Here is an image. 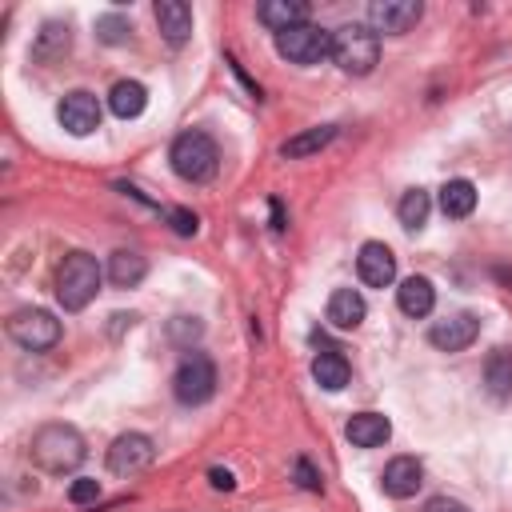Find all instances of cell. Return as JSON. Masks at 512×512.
<instances>
[{
	"label": "cell",
	"instance_id": "obj_1",
	"mask_svg": "<svg viewBox=\"0 0 512 512\" xmlns=\"http://www.w3.org/2000/svg\"><path fill=\"white\" fill-rule=\"evenodd\" d=\"M100 280H104V272H100L96 256H88V252H68V256L60 260V268H56V300H60V308H64V312L88 308L92 296L100 292Z\"/></svg>",
	"mask_w": 512,
	"mask_h": 512
},
{
	"label": "cell",
	"instance_id": "obj_2",
	"mask_svg": "<svg viewBox=\"0 0 512 512\" xmlns=\"http://www.w3.org/2000/svg\"><path fill=\"white\" fill-rule=\"evenodd\" d=\"M32 460L44 468V472H72L80 468V460L88 456L84 448V436L72 428V424H44L36 436H32Z\"/></svg>",
	"mask_w": 512,
	"mask_h": 512
},
{
	"label": "cell",
	"instance_id": "obj_3",
	"mask_svg": "<svg viewBox=\"0 0 512 512\" xmlns=\"http://www.w3.org/2000/svg\"><path fill=\"white\" fill-rule=\"evenodd\" d=\"M168 160H172V172L188 184H204L216 176V164H220V152H216V140L208 132H180L168 148Z\"/></svg>",
	"mask_w": 512,
	"mask_h": 512
},
{
	"label": "cell",
	"instance_id": "obj_4",
	"mask_svg": "<svg viewBox=\"0 0 512 512\" xmlns=\"http://www.w3.org/2000/svg\"><path fill=\"white\" fill-rule=\"evenodd\" d=\"M340 72L348 76H368L380 60V36L368 28V24H340L332 32V52H328Z\"/></svg>",
	"mask_w": 512,
	"mask_h": 512
},
{
	"label": "cell",
	"instance_id": "obj_5",
	"mask_svg": "<svg viewBox=\"0 0 512 512\" xmlns=\"http://www.w3.org/2000/svg\"><path fill=\"white\" fill-rule=\"evenodd\" d=\"M172 392H176V400L188 404V408L204 404V400L216 392V364H212L204 352H188V356L176 364Z\"/></svg>",
	"mask_w": 512,
	"mask_h": 512
},
{
	"label": "cell",
	"instance_id": "obj_6",
	"mask_svg": "<svg viewBox=\"0 0 512 512\" xmlns=\"http://www.w3.org/2000/svg\"><path fill=\"white\" fill-rule=\"evenodd\" d=\"M8 336L28 352H44L60 340V320L44 308H20L8 316Z\"/></svg>",
	"mask_w": 512,
	"mask_h": 512
},
{
	"label": "cell",
	"instance_id": "obj_7",
	"mask_svg": "<svg viewBox=\"0 0 512 512\" xmlns=\"http://www.w3.org/2000/svg\"><path fill=\"white\" fill-rule=\"evenodd\" d=\"M276 52L288 64H316L332 52V32H324L316 24H296L288 32H276Z\"/></svg>",
	"mask_w": 512,
	"mask_h": 512
},
{
	"label": "cell",
	"instance_id": "obj_8",
	"mask_svg": "<svg viewBox=\"0 0 512 512\" xmlns=\"http://www.w3.org/2000/svg\"><path fill=\"white\" fill-rule=\"evenodd\" d=\"M152 460H156V444H152V436H144V432H124V436H116L112 448H108V472H116V476L144 472Z\"/></svg>",
	"mask_w": 512,
	"mask_h": 512
},
{
	"label": "cell",
	"instance_id": "obj_9",
	"mask_svg": "<svg viewBox=\"0 0 512 512\" xmlns=\"http://www.w3.org/2000/svg\"><path fill=\"white\" fill-rule=\"evenodd\" d=\"M424 16L420 0H376L368 8V28L380 36H404L408 28H416V20Z\"/></svg>",
	"mask_w": 512,
	"mask_h": 512
},
{
	"label": "cell",
	"instance_id": "obj_10",
	"mask_svg": "<svg viewBox=\"0 0 512 512\" xmlns=\"http://www.w3.org/2000/svg\"><path fill=\"white\" fill-rule=\"evenodd\" d=\"M56 116H60V124H64L72 136H88V132L100 128V100H96L92 92L76 88V92H68V96L60 100Z\"/></svg>",
	"mask_w": 512,
	"mask_h": 512
},
{
	"label": "cell",
	"instance_id": "obj_11",
	"mask_svg": "<svg viewBox=\"0 0 512 512\" xmlns=\"http://www.w3.org/2000/svg\"><path fill=\"white\" fill-rule=\"evenodd\" d=\"M480 336V320L472 312H456V316H444L428 328V340L440 348V352H464L472 340Z\"/></svg>",
	"mask_w": 512,
	"mask_h": 512
},
{
	"label": "cell",
	"instance_id": "obj_12",
	"mask_svg": "<svg viewBox=\"0 0 512 512\" xmlns=\"http://www.w3.org/2000/svg\"><path fill=\"white\" fill-rule=\"evenodd\" d=\"M356 272H360V280H364L368 288H388V284L396 280V256H392V248L380 244V240L360 244Z\"/></svg>",
	"mask_w": 512,
	"mask_h": 512
},
{
	"label": "cell",
	"instance_id": "obj_13",
	"mask_svg": "<svg viewBox=\"0 0 512 512\" xmlns=\"http://www.w3.org/2000/svg\"><path fill=\"white\" fill-rule=\"evenodd\" d=\"M424 484V464L416 456H392L380 472V488L392 496V500H408L416 496V488Z\"/></svg>",
	"mask_w": 512,
	"mask_h": 512
},
{
	"label": "cell",
	"instance_id": "obj_14",
	"mask_svg": "<svg viewBox=\"0 0 512 512\" xmlns=\"http://www.w3.org/2000/svg\"><path fill=\"white\" fill-rule=\"evenodd\" d=\"M396 304H400V312L412 316V320L428 316L432 304H436V288H432V280H428V276H408V280H400V288H396Z\"/></svg>",
	"mask_w": 512,
	"mask_h": 512
},
{
	"label": "cell",
	"instance_id": "obj_15",
	"mask_svg": "<svg viewBox=\"0 0 512 512\" xmlns=\"http://www.w3.org/2000/svg\"><path fill=\"white\" fill-rule=\"evenodd\" d=\"M344 436H348L356 448H380V444L392 436V424H388V416H380V412H356V416L348 420Z\"/></svg>",
	"mask_w": 512,
	"mask_h": 512
},
{
	"label": "cell",
	"instance_id": "obj_16",
	"mask_svg": "<svg viewBox=\"0 0 512 512\" xmlns=\"http://www.w3.org/2000/svg\"><path fill=\"white\" fill-rule=\"evenodd\" d=\"M256 20L268 24L272 32H288L296 24H308V4L304 0H268L256 8Z\"/></svg>",
	"mask_w": 512,
	"mask_h": 512
},
{
	"label": "cell",
	"instance_id": "obj_17",
	"mask_svg": "<svg viewBox=\"0 0 512 512\" xmlns=\"http://www.w3.org/2000/svg\"><path fill=\"white\" fill-rule=\"evenodd\" d=\"M156 24H160V36L168 44H184L192 36V8L180 4V0H160L156 4Z\"/></svg>",
	"mask_w": 512,
	"mask_h": 512
},
{
	"label": "cell",
	"instance_id": "obj_18",
	"mask_svg": "<svg viewBox=\"0 0 512 512\" xmlns=\"http://www.w3.org/2000/svg\"><path fill=\"white\" fill-rule=\"evenodd\" d=\"M364 312H368V304H364V296L356 288H336L328 296V320L336 328H356L364 320Z\"/></svg>",
	"mask_w": 512,
	"mask_h": 512
},
{
	"label": "cell",
	"instance_id": "obj_19",
	"mask_svg": "<svg viewBox=\"0 0 512 512\" xmlns=\"http://www.w3.org/2000/svg\"><path fill=\"white\" fill-rule=\"evenodd\" d=\"M472 208H476V184L472 180H448L440 188V212L448 220H464V216H472Z\"/></svg>",
	"mask_w": 512,
	"mask_h": 512
},
{
	"label": "cell",
	"instance_id": "obj_20",
	"mask_svg": "<svg viewBox=\"0 0 512 512\" xmlns=\"http://www.w3.org/2000/svg\"><path fill=\"white\" fill-rule=\"evenodd\" d=\"M144 104H148V88H144L140 80H120V84L108 92V108H112L120 120L140 116V112H144Z\"/></svg>",
	"mask_w": 512,
	"mask_h": 512
},
{
	"label": "cell",
	"instance_id": "obj_21",
	"mask_svg": "<svg viewBox=\"0 0 512 512\" xmlns=\"http://www.w3.org/2000/svg\"><path fill=\"white\" fill-rule=\"evenodd\" d=\"M484 384L496 400H508L512 396V348H496L488 360H484Z\"/></svg>",
	"mask_w": 512,
	"mask_h": 512
},
{
	"label": "cell",
	"instance_id": "obj_22",
	"mask_svg": "<svg viewBox=\"0 0 512 512\" xmlns=\"http://www.w3.org/2000/svg\"><path fill=\"white\" fill-rule=\"evenodd\" d=\"M332 140H336V124H320V128H308V132H300V136H288V140L280 144V152H284L288 160H300V156H312V152L328 148Z\"/></svg>",
	"mask_w": 512,
	"mask_h": 512
},
{
	"label": "cell",
	"instance_id": "obj_23",
	"mask_svg": "<svg viewBox=\"0 0 512 512\" xmlns=\"http://www.w3.org/2000/svg\"><path fill=\"white\" fill-rule=\"evenodd\" d=\"M144 272H148L144 256H136V252H128V248H120V252L108 256V280H112L116 288H136V284L144 280Z\"/></svg>",
	"mask_w": 512,
	"mask_h": 512
},
{
	"label": "cell",
	"instance_id": "obj_24",
	"mask_svg": "<svg viewBox=\"0 0 512 512\" xmlns=\"http://www.w3.org/2000/svg\"><path fill=\"white\" fill-rule=\"evenodd\" d=\"M312 376H316V384H320L324 392H340V388L348 384V360H344L336 348H328V352H320V356L312 360Z\"/></svg>",
	"mask_w": 512,
	"mask_h": 512
},
{
	"label": "cell",
	"instance_id": "obj_25",
	"mask_svg": "<svg viewBox=\"0 0 512 512\" xmlns=\"http://www.w3.org/2000/svg\"><path fill=\"white\" fill-rule=\"evenodd\" d=\"M428 212H432V200H428V192H424V188H408V192L400 196L396 216H400V224H404V228H424Z\"/></svg>",
	"mask_w": 512,
	"mask_h": 512
},
{
	"label": "cell",
	"instance_id": "obj_26",
	"mask_svg": "<svg viewBox=\"0 0 512 512\" xmlns=\"http://www.w3.org/2000/svg\"><path fill=\"white\" fill-rule=\"evenodd\" d=\"M128 32H132V28H128V20H124V16H116V12H108V16H100V20H96V36H100L104 44H124V40H128Z\"/></svg>",
	"mask_w": 512,
	"mask_h": 512
},
{
	"label": "cell",
	"instance_id": "obj_27",
	"mask_svg": "<svg viewBox=\"0 0 512 512\" xmlns=\"http://www.w3.org/2000/svg\"><path fill=\"white\" fill-rule=\"evenodd\" d=\"M164 220L172 224L176 236H196V228H200V216L188 208H164Z\"/></svg>",
	"mask_w": 512,
	"mask_h": 512
},
{
	"label": "cell",
	"instance_id": "obj_28",
	"mask_svg": "<svg viewBox=\"0 0 512 512\" xmlns=\"http://www.w3.org/2000/svg\"><path fill=\"white\" fill-rule=\"evenodd\" d=\"M96 496H100V484H96L92 476H80V480L68 484V500H72V504H92Z\"/></svg>",
	"mask_w": 512,
	"mask_h": 512
},
{
	"label": "cell",
	"instance_id": "obj_29",
	"mask_svg": "<svg viewBox=\"0 0 512 512\" xmlns=\"http://www.w3.org/2000/svg\"><path fill=\"white\" fill-rule=\"evenodd\" d=\"M296 484L308 488V492H320V472L308 460H296Z\"/></svg>",
	"mask_w": 512,
	"mask_h": 512
},
{
	"label": "cell",
	"instance_id": "obj_30",
	"mask_svg": "<svg viewBox=\"0 0 512 512\" xmlns=\"http://www.w3.org/2000/svg\"><path fill=\"white\" fill-rule=\"evenodd\" d=\"M184 336H200L196 316H176V324H172V340H184Z\"/></svg>",
	"mask_w": 512,
	"mask_h": 512
},
{
	"label": "cell",
	"instance_id": "obj_31",
	"mask_svg": "<svg viewBox=\"0 0 512 512\" xmlns=\"http://www.w3.org/2000/svg\"><path fill=\"white\" fill-rule=\"evenodd\" d=\"M208 484H212L216 492H232V488H236V476H232L228 468H212V472H208Z\"/></svg>",
	"mask_w": 512,
	"mask_h": 512
},
{
	"label": "cell",
	"instance_id": "obj_32",
	"mask_svg": "<svg viewBox=\"0 0 512 512\" xmlns=\"http://www.w3.org/2000/svg\"><path fill=\"white\" fill-rule=\"evenodd\" d=\"M424 512H468L460 500H452V496H432L428 504H424Z\"/></svg>",
	"mask_w": 512,
	"mask_h": 512
},
{
	"label": "cell",
	"instance_id": "obj_33",
	"mask_svg": "<svg viewBox=\"0 0 512 512\" xmlns=\"http://www.w3.org/2000/svg\"><path fill=\"white\" fill-rule=\"evenodd\" d=\"M496 276H500V280H504V284L512 288V268H496Z\"/></svg>",
	"mask_w": 512,
	"mask_h": 512
}]
</instances>
